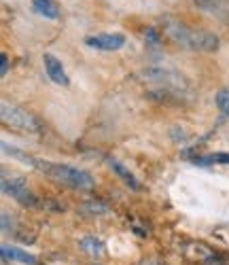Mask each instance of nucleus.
<instances>
[{"mask_svg":"<svg viewBox=\"0 0 229 265\" xmlns=\"http://www.w3.org/2000/svg\"><path fill=\"white\" fill-rule=\"evenodd\" d=\"M6 70H9V58H6V55L2 53V68H0V75H6Z\"/></svg>","mask_w":229,"mask_h":265,"instance_id":"obj_14","label":"nucleus"},{"mask_svg":"<svg viewBox=\"0 0 229 265\" xmlns=\"http://www.w3.org/2000/svg\"><path fill=\"white\" fill-rule=\"evenodd\" d=\"M85 43L100 51H117L125 45V36L123 34H98V36H87Z\"/></svg>","mask_w":229,"mask_h":265,"instance_id":"obj_5","label":"nucleus"},{"mask_svg":"<svg viewBox=\"0 0 229 265\" xmlns=\"http://www.w3.org/2000/svg\"><path fill=\"white\" fill-rule=\"evenodd\" d=\"M195 164L197 166H212V164H227L229 166V153H215V155H206V157H197Z\"/></svg>","mask_w":229,"mask_h":265,"instance_id":"obj_12","label":"nucleus"},{"mask_svg":"<svg viewBox=\"0 0 229 265\" xmlns=\"http://www.w3.org/2000/svg\"><path fill=\"white\" fill-rule=\"evenodd\" d=\"M43 64H45V70H47V75H49V79L55 83V85H68V77H66V72L64 68H62V62L58 58H53L51 53H45V58H43Z\"/></svg>","mask_w":229,"mask_h":265,"instance_id":"obj_6","label":"nucleus"},{"mask_svg":"<svg viewBox=\"0 0 229 265\" xmlns=\"http://www.w3.org/2000/svg\"><path fill=\"white\" fill-rule=\"evenodd\" d=\"M168 34L176 43L185 45L187 49H193V51H217L219 49V38L206 30H187L183 26H174L172 23L168 28Z\"/></svg>","mask_w":229,"mask_h":265,"instance_id":"obj_2","label":"nucleus"},{"mask_svg":"<svg viewBox=\"0 0 229 265\" xmlns=\"http://www.w3.org/2000/svg\"><path fill=\"white\" fill-rule=\"evenodd\" d=\"M32 164L36 170L45 172L49 178L66 184V187H73V189H91L93 187L91 174L78 170V168L66 166V164H49V162H41V159H34Z\"/></svg>","mask_w":229,"mask_h":265,"instance_id":"obj_1","label":"nucleus"},{"mask_svg":"<svg viewBox=\"0 0 229 265\" xmlns=\"http://www.w3.org/2000/svg\"><path fill=\"white\" fill-rule=\"evenodd\" d=\"M2 259L4 261H17V263H23V265H34L36 263V257L30 255L28 251H21V248H15V246H2Z\"/></svg>","mask_w":229,"mask_h":265,"instance_id":"obj_7","label":"nucleus"},{"mask_svg":"<svg viewBox=\"0 0 229 265\" xmlns=\"http://www.w3.org/2000/svg\"><path fill=\"white\" fill-rule=\"evenodd\" d=\"M217 106H219V110L223 112L225 117H229V89H221L219 93H217Z\"/></svg>","mask_w":229,"mask_h":265,"instance_id":"obj_13","label":"nucleus"},{"mask_svg":"<svg viewBox=\"0 0 229 265\" xmlns=\"http://www.w3.org/2000/svg\"><path fill=\"white\" fill-rule=\"evenodd\" d=\"M32 4H34V11L47 19L60 17V4L55 2V0H32Z\"/></svg>","mask_w":229,"mask_h":265,"instance_id":"obj_8","label":"nucleus"},{"mask_svg":"<svg viewBox=\"0 0 229 265\" xmlns=\"http://www.w3.org/2000/svg\"><path fill=\"white\" fill-rule=\"evenodd\" d=\"M2 191L6 195L15 197L23 206H34V195L30 193L26 180L19 178V176H11V178L9 176H2Z\"/></svg>","mask_w":229,"mask_h":265,"instance_id":"obj_4","label":"nucleus"},{"mask_svg":"<svg viewBox=\"0 0 229 265\" xmlns=\"http://www.w3.org/2000/svg\"><path fill=\"white\" fill-rule=\"evenodd\" d=\"M0 115H2V121L9 123L11 127L28 130V132H36L38 130V121L34 119V115H30L28 110L15 106V104H9L6 100L0 104Z\"/></svg>","mask_w":229,"mask_h":265,"instance_id":"obj_3","label":"nucleus"},{"mask_svg":"<svg viewBox=\"0 0 229 265\" xmlns=\"http://www.w3.org/2000/svg\"><path fill=\"white\" fill-rule=\"evenodd\" d=\"M195 4L212 15H219V17H223L229 9V0H195Z\"/></svg>","mask_w":229,"mask_h":265,"instance_id":"obj_9","label":"nucleus"},{"mask_svg":"<svg viewBox=\"0 0 229 265\" xmlns=\"http://www.w3.org/2000/svg\"><path fill=\"white\" fill-rule=\"evenodd\" d=\"M110 168H113V170L117 172V174H119L121 176V178L125 180V184H128V187H132V189H138V182H136V178H134V174L128 170V168H125V166H121L119 162H115V159H110Z\"/></svg>","mask_w":229,"mask_h":265,"instance_id":"obj_11","label":"nucleus"},{"mask_svg":"<svg viewBox=\"0 0 229 265\" xmlns=\"http://www.w3.org/2000/svg\"><path fill=\"white\" fill-rule=\"evenodd\" d=\"M81 246H83V251L87 255H91V257H102V255H104V244H102L98 238H93V236L83 238Z\"/></svg>","mask_w":229,"mask_h":265,"instance_id":"obj_10","label":"nucleus"}]
</instances>
